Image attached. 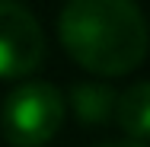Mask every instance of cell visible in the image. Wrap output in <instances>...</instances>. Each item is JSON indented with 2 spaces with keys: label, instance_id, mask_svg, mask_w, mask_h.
Listing matches in <instances>:
<instances>
[{
  "label": "cell",
  "instance_id": "cell-1",
  "mask_svg": "<svg viewBox=\"0 0 150 147\" xmlns=\"http://www.w3.org/2000/svg\"><path fill=\"white\" fill-rule=\"evenodd\" d=\"M58 38L83 70L125 77L147 58L150 32L134 0H64Z\"/></svg>",
  "mask_w": 150,
  "mask_h": 147
},
{
  "label": "cell",
  "instance_id": "cell-2",
  "mask_svg": "<svg viewBox=\"0 0 150 147\" xmlns=\"http://www.w3.org/2000/svg\"><path fill=\"white\" fill-rule=\"evenodd\" d=\"M64 125V96L54 83L29 80L16 87L0 109V128L13 147H42Z\"/></svg>",
  "mask_w": 150,
  "mask_h": 147
},
{
  "label": "cell",
  "instance_id": "cell-3",
  "mask_svg": "<svg viewBox=\"0 0 150 147\" xmlns=\"http://www.w3.org/2000/svg\"><path fill=\"white\" fill-rule=\"evenodd\" d=\"M45 32L35 13L19 0H0V80H19L38 70Z\"/></svg>",
  "mask_w": 150,
  "mask_h": 147
},
{
  "label": "cell",
  "instance_id": "cell-4",
  "mask_svg": "<svg viewBox=\"0 0 150 147\" xmlns=\"http://www.w3.org/2000/svg\"><path fill=\"white\" fill-rule=\"evenodd\" d=\"M115 121L128 134V141H137V144L150 141V80L131 83L118 93Z\"/></svg>",
  "mask_w": 150,
  "mask_h": 147
},
{
  "label": "cell",
  "instance_id": "cell-5",
  "mask_svg": "<svg viewBox=\"0 0 150 147\" xmlns=\"http://www.w3.org/2000/svg\"><path fill=\"white\" fill-rule=\"evenodd\" d=\"M115 102L118 93L109 83H96V80H83L70 87V109L80 125H109L115 121Z\"/></svg>",
  "mask_w": 150,
  "mask_h": 147
},
{
  "label": "cell",
  "instance_id": "cell-6",
  "mask_svg": "<svg viewBox=\"0 0 150 147\" xmlns=\"http://www.w3.org/2000/svg\"><path fill=\"white\" fill-rule=\"evenodd\" d=\"M99 147H147V144H137V141H105Z\"/></svg>",
  "mask_w": 150,
  "mask_h": 147
}]
</instances>
